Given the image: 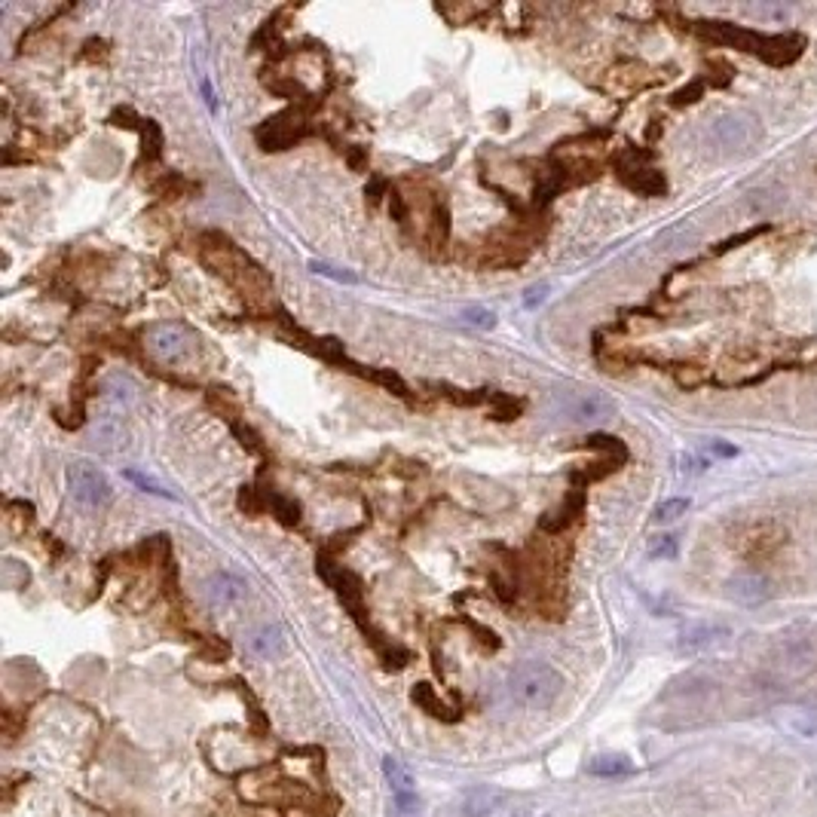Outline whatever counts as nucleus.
Segmentation results:
<instances>
[{"label":"nucleus","instance_id":"1","mask_svg":"<svg viewBox=\"0 0 817 817\" xmlns=\"http://www.w3.org/2000/svg\"><path fill=\"white\" fill-rule=\"evenodd\" d=\"M695 31L711 40V44L735 46L741 53L756 55V58H762V62L778 65V67L793 62V58L802 53V37H796V34H790V37L787 34H781V37H765L760 31L741 28V25H731V22H698Z\"/></svg>","mask_w":817,"mask_h":817},{"label":"nucleus","instance_id":"2","mask_svg":"<svg viewBox=\"0 0 817 817\" xmlns=\"http://www.w3.org/2000/svg\"><path fill=\"white\" fill-rule=\"evenodd\" d=\"M509 698L524 711H549L563 692V677L549 664L527 661L509 673Z\"/></svg>","mask_w":817,"mask_h":817},{"label":"nucleus","instance_id":"3","mask_svg":"<svg viewBox=\"0 0 817 817\" xmlns=\"http://www.w3.org/2000/svg\"><path fill=\"white\" fill-rule=\"evenodd\" d=\"M145 347L159 365H184L197 352V334L181 322H159L147 328Z\"/></svg>","mask_w":817,"mask_h":817},{"label":"nucleus","instance_id":"4","mask_svg":"<svg viewBox=\"0 0 817 817\" xmlns=\"http://www.w3.org/2000/svg\"><path fill=\"white\" fill-rule=\"evenodd\" d=\"M551 414L570 423H597L616 414V404L594 389H560L551 395Z\"/></svg>","mask_w":817,"mask_h":817},{"label":"nucleus","instance_id":"5","mask_svg":"<svg viewBox=\"0 0 817 817\" xmlns=\"http://www.w3.org/2000/svg\"><path fill=\"white\" fill-rule=\"evenodd\" d=\"M67 487H71V496L77 502H83L86 509H101L111 499V484L101 475L96 466L89 462H74L67 466Z\"/></svg>","mask_w":817,"mask_h":817},{"label":"nucleus","instance_id":"6","mask_svg":"<svg viewBox=\"0 0 817 817\" xmlns=\"http://www.w3.org/2000/svg\"><path fill=\"white\" fill-rule=\"evenodd\" d=\"M316 570H318V576H322L325 582L334 588L337 597H340V600L349 606L352 616L361 621V628H365V619H361V582H358V579L352 576L349 570L337 567V563L328 560V558H318Z\"/></svg>","mask_w":817,"mask_h":817},{"label":"nucleus","instance_id":"7","mask_svg":"<svg viewBox=\"0 0 817 817\" xmlns=\"http://www.w3.org/2000/svg\"><path fill=\"white\" fill-rule=\"evenodd\" d=\"M760 126H756V120H751V116L744 114H731V116H722V120L713 126V138L720 141L726 150H751L756 141H760Z\"/></svg>","mask_w":817,"mask_h":817},{"label":"nucleus","instance_id":"8","mask_svg":"<svg viewBox=\"0 0 817 817\" xmlns=\"http://www.w3.org/2000/svg\"><path fill=\"white\" fill-rule=\"evenodd\" d=\"M307 135V126H303L294 114H279L273 120H267L257 129V145L264 150H285L294 147L298 141Z\"/></svg>","mask_w":817,"mask_h":817},{"label":"nucleus","instance_id":"9","mask_svg":"<svg viewBox=\"0 0 817 817\" xmlns=\"http://www.w3.org/2000/svg\"><path fill=\"white\" fill-rule=\"evenodd\" d=\"M202 594H206V603L212 606L215 612H227V610H236V606L246 600L248 588L239 576H233V572H215V576L206 582V591Z\"/></svg>","mask_w":817,"mask_h":817},{"label":"nucleus","instance_id":"10","mask_svg":"<svg viewBox=\"0 0 817 817\" xmlns=\"http://www.w3.org/2000/svg\"><path fill=\"white\" fill-rule=\"evenodd\" d=\"M246 652L257 661H269L285 652V634L279 625H257L246 634Z\"/></svg>","mask_w":817,"mask_h":817},{"label":"nucleus","instance_id":"11","mask_svg":"<svg viewBox=\"0 0 817 817\" xmlns=\"http://www.w3.org/2000/svg\"><path fill=\"white\" fill-rule=\"evenodd\" d=\"M726 591L735 603L756 606L772 594V582L765 576H760V572H741V576H735L726 585Z\"/></svg>","mask_w":817,"mask_h":817},{"label":"nucleus","instance_id":"12","mask_svg":"<svg viewBox=\"0 0 817 817\" xmlns=\"http://www.w3.org/2000/svg\"><path fill=\"white\" fill-rule=\"evenodd\" d=\"M383 774H386V781H389V787H392L395 805L419 802L417 781H414V774H410L408 765L398 762V760H392V756H386V760H383Z\"/></svg>","mask_w":817,"mask_h":817},{"label":"nucleus","instance_id":"13","mask_svg":"<svg viewBox=\"0 0 817 817\" xmlns=\"http://www.w3.org/2000/svg\"><path fill=\"white\" fill-rule=\"evenodd\" d=\"M505 805V790L499 787H471L459 802V812L466 817H490Z\"/></svg>","mask_w":817,"mask_h":817},{"label":"nucleus","instance_id":"14","mask_svg":"<svg viewBox=\"0 0 817 817\" xmlns=\"http://www.w3.org/2000/svg\"><path fill=\"white\" fill-rule=\"evenodd\" d=\"M585 509V493L582 490H572L567 499H563V505L558 511H554V515H549V518H542V527L545 533H560V530H567L572 520L579 518V511Z\"/></svg>","mask_w":817,"mask_h":817},{"label":"nucleus","instance_id":"15","mask_svg":"<svg viewBox=\"0 0 817 817\" xmlns=\"http://www.w3.org/2000/svg\"><path fill=\"white\" fill-rule=\"evenodd\" d=\"M96 441L105 444L107 450H116L126 444V426L116 410H105V414L96 417Z\"/></svg>","mask_w":817,"mask_h":817},{"label":"nucleus","instance_id":"16","mask_svg":"<svg viewBox=\"0 0 817 817\" xmlns=\"http://www.w3.org/2000/svg\"><path fill=\"white\" fill-rule=\"evenodd\" d=\"M814 655H817V650L812 646V640H790V643L781 646L778 661H781V668H787V671H805L808 664L814 661Z\"/></svg>","mask_w":817,"mask_h":817},{"label":"nucleus","instance_id":"17","mask_svg":"<svg viewBox=\"0 0 817 817\" xmlns=\"http://www.w3.org/2000/svg\"><path fill=\"white\" fill-rule=\"evenodd\" d=\"M588 772L597 774V778H619V774H630L634 772V765H630L628 756H597V760H591V765H588Z\"/></svg>","mask_w":817,"mask_h":817},{"label":"nucleus","instance_id":"18","mask_svg":"<svg viewBox=\"0 0 817 817\" xmlns=\"http://www.w3.org/2000/svg\"><path fill=\"white\" fill-rule=\"evenodd\" d=\"M267 505H269V511H273L279 524H285V527H298L300 524V505L294 502V499H288V496L269 493L267 496Z\"/></svg>","mask_w":817,"mask_h":817},{"label":"nucleus","instance_id":"19","mask_svg":"<svg viewBox=\"0 0 817 817\" xmlns=\"http://www.w3.org/2000/svg\"><path fill=\"white\" fill-rule=\"evenodd\" d=\"M630 172H637V178L628 181V187H634L637 193H643V197H661L664 193V178L659 172H652V168H630ZM628 172H621V178H625Z\"/></svg>","mask_w":817,"mask_h":817},{"label":"nucleus","instance_id":"20","mask_svg":"<svg viewBox=\"0 0 817 817\" xmlns=\"http://www.w3.org/2000/svg\"><path fill=\"white\" fill-rule=\"evenodd\" d=\"M141 145H145V159H156L163 154V132L154 120H141Z\"/></svg>","mask_w":817,"mask_h":817},{"label":"nucleus","instance_id":"21","mask_svg":"<svg viewBox=\"0 0 817 817\" xmlns=\"http://www.w3.org/2000/svg\"><path fill=\"white\" fill-rule=\"evenodd\" d=\"M717 637H726L722 628H692L689 634H683V650H701V646L717 643Z\"/></svg>","mask_w":817,"mask_h":817},{"label":"nucleus","instance_id":"22","mask_svg":"<svg viewBox=\"0 0 817 817\" xmlns=\"http://www.w3.org/2000/svg\"><path fill=\"white\" fill-rule=\"evenodd\" d=\"M689 505H692V502L683 499V496H677V499H668V502H661L659 509H655L652 520H655V524H671V520H677V518L686 515Z\"/></svg>","mask_w":817,"mask_h":817},{"label":"nucleus","instance_id":"23","mask_svg":"<svg viewBox=\"0 0 817 817\" xmlns=\"http://www.w3.org/2000/svg\"><path fill=\"white\" fill-rule=\"evenodd\" d=\"M490 410L496 419H518L520 414V401H515L511 395H502V392H490Z\"/></svg>","mask_w":817,"mask_h":817},{"label":"nucleus","instance_id":"24","mask_svg":"<svg viewBox=\"0 0 817 817\" xmlns=\"http://www.w3.org/2000/svg\"><path fill=\"white\" fill-rule=\"evenodd\" d=\"M677 536H655L650 542V558L652 560H668V558H677Z\"/></svg>","mask_w":817,"mask_h":817},{"label":"nucleus","instance_id":"25","mask_svg":"<svg viewBox=\"0 0 817 817\" xmlns=\"http://www.w3.org/2000/svg\"><path fill=\"white\" fill-rule=\"evenodd\" d=\"M236 502H239V509L246 511L248 518H257L260 511H264V505H267V499H260L255 487H242L239 496H236Z\"/></svg>","mask_w":817,"mask_h":817},{"label":"nucleus","instance_id":"26","mask_svg":"<svg viewBox=\"0 0 817 817\" xmlns=\"http://www.w3.org/2000/svg\"><path fill=\"white\" fill-rule=\"evenodd\" d=\"M585 444H588V448H600V450L616 453V457H619L621 462H625V457H628L625 444H621L619 438H612V435H588V438H585Z\"/></svg>","mask_w":817,"mask_h":817},{"label":"nucleus","instance_id":"27","mask_svg":"<svg viewBox=\"0 0 817 817\" xmlns=\"http://www.w3.org/2000/svg\"><path fill=\"white\" fill-rule=\"evenodd\" d=\"M790 722H793V729H799L802 735H814L817 731V717H812V713H796Z\"/></svg>","mask_w":817,"mask_h":817},{"label":"nucleus","instance_id":"28","mask_svg":"<svg viewBox=\"0 0 817 817\" xmlns=\"http://www.w3.org/2000/svg\"><path fill=\"white\" fill-rule=\"evenodd\" d=\"M313 269H316V273H322V276H331V279H337V282H356V276H352V273H337L334 267L318 264V260L313 264Z\"/></svg>","mask_w":817,"mask_h":817},{"label":"nucleus","instance_id":"29","mask_svg":"<svg viewBox=\"0 0 817 817\" xmlns=\"http://www.w3.org/2000/svg\"><path fill=\"white\" fill-rule=\"evenodd\" d=\"M466 318H469V322H475V325L493 328V313H487V309H469Z\"/></svg>","mask_w":817,"mask_h":817},{"label":"nucleus","instance_id":"30","mask_svg":"<svg viewBox=\"0 0 817 817\" xmlns=\"http://www.w3.org/2000/svg\"><path fill=\"white\" fill-rule=\"evenodd\" d=\"M389 208H392V215H395V221H404V217H408V208H404V202H401V193H389Z\"/></svg>","mask_w":817,"mask_h":817},{"label":"nucleus","instance_id":"31","mask_svg":"<svg viewBox=\"0 0 817 817\" xmlns=\"http://www.w3.org/2000/svg\"><path fill=\"white\" fill-rule=\"evenodd\" d=\"M126 475H129V481H135L138 487H145V490H150V493H156V496H168L166 490H159V487H156L154 481H147V478H141L138 471H126Z\"/></svg>","mask_w":817,"mask_h":817},{"label":"nucleus","instance_id":"32","mask_svg":"<svg viewBox=\"0 0 817 817\" xmlns=\"http://www.w3.org/2000/svg\"><path fill=\"white\" fill-rule=\"evenodd\" d=\"M683 462H686L683 471H695V475H698V471H704V469H707V462H704V459H698V457H683Z\"/></svg>","mask_w":817,"mask_h":817},{"label":"nucleus","instance_id":"33","mask_svg":"<svg viewBox=\"0 0 817 817\" xmlns=\"http://www.w3.org/2000/svg\"><path fill=\"white\" fill-rule=\"evenodd\" d=\"M545 294H549V288H545V285H539V288H530L527 307H536V300H539V303H542V300H545Z\"/></svg>","mask_w":817,"mask_h":817},{"label":"nucleus","instance_id":"34","mask_svg":"<svg viewBox=\"0 0 817 817\" xmlns=\"http://www.w3.org/2000/svg\"><path fill=\"white\" fill-rule=\"evenodd\" d=\"M386 190V181H374L370 184V190H368V197H370V206H377V202H380V193Z\"/></svg>","mask_w":817,"mask_h":817},{"label":"nucleus","instance_id":"35","mask_svg":"<svg viewBox=\"0 0 817 817\" xmlns=\"http://www.w3.org/2000/svg\"><path fill=\"white\" fill-rule=\"evenodd\" d=\"M711 450L717 453V457H735V453H738L735 448H729V444H720V441L711 444Z\"/></svg>","mask_w":817,"mask_h":817},{"label":"nucleus","instance_id":"36","mask_svg":"<svg viewBox=\"0 0 817 817\" xmlns=\"http://www.w3.org/2000/svg\"><path fill=\"white\" fill-rule=\"evenodd\" d=\"M349 166H352V168H361V166H365V150H352V154H349Z\"/></svg>","mask_w":817,"mask_h":817}]
</instances>
